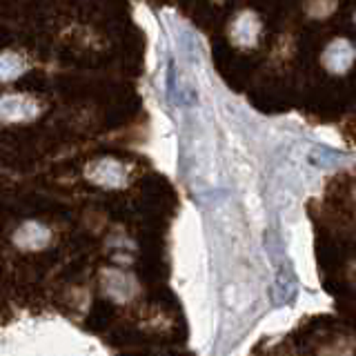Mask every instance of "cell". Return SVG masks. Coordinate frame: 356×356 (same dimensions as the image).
Wrapping results in <instances>:
<instances>
[{
    "label": "cell",
    "mask_w": 356,
    "mask_h": 356,
    "mask_svg": "<svg viewBox=\"0 0 356 356\" xmlns=\"http://www.w3.org/2000/svg\"><path fill=\"white\" fill-rule=\"evenodd\" d=\"M38 114V105L27 96H5L0 98V118L7 122L31 120Z\"/></svg>",
    "instance_id": "6da1fadb"
},
{
    "label": "cell",
    "mask_w": 356,
    "mask_h": 356,
    "mask_svg": "<svg viewBox=\"0 0 356 356\" xmlns=\"http://www.w3.org/2000/svg\"><path fill=\"white\" fill-rule=\"evenodd\" d=\"M92 181L98 185H120L125 181V167L118 161H98L92 170H89Z\"/></svg>",
    "instance_id": "7a4b0ae2"
},
{
    "label": "cell",
    "mask_w": 356,
    "mask_h": 356,
    "mask_svg": "<svg viewBox=\"0 0 356 356\" xmlns=\"http://www.w3.org/2000/svg\"><path fill=\"white\" fill-rule=\"evenodd\" d=\"M49 241V232L38 222H25L16 232V245L22 250H40Z\"/></svg>",
    "instance_id": "3957f363"
},
{
    "label": "cell",
    "mask_w": 356,
    "mask_h": 356,
    "mask_svg": "<svg viewBox=\"0 0 356 356\" xmlns=\"http://www.w3.org/2000/svg\"><path fill=\"white\" fill-rule=\"evenodd\" d=\"M256 33H259V20H256V16H252V14L238 16V20L234 22V27H232V36L241 44H252Z\"/></svg>",
    "instance_id": "277c9868"
},
{
    "label": "cell",
    "mask_w": 356,
    "mask_h": 356,
    "mask_svg": "<svg viewBox=\"0 0 356 356\" xmlns=\"http://www.w3.org/2000/svg\"><path fill=\"white\" fill-rule=\"evenodd\" d=\"M22 60L18 54H0V81H11V78H16L20 72H22Z\"/></svg>",
    "instance_id": "5b68a950"
}]
</instances>
